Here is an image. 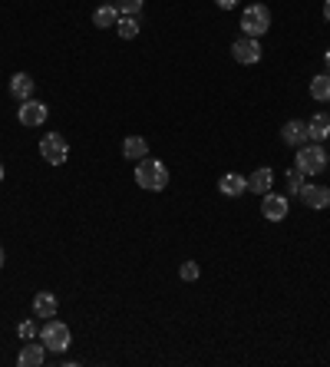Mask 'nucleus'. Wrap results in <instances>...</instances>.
<instances>
[{
	"label": "nucleus",
	"mask_w": 330,
	"mask_h": 367,
	"mask_svg": "<svg viewBox=\"0 0 330 367\" xmlns=\"http://www.w3.org/2000/svg\"><path fill=\"white\" fill-rule=\"evenodd\" d=\"M287 212H291V205H287L284 196H274V192H264V196H261V215H264L268 222H284Z\"/></svg>",
	"instance_id": "nucleus-9"
},
{
	"label": "nucleus",
	"mask_w": 330,
	"mask_h": 367,
	"mask_svg": "<svg viewBox=\"0 0 330 367\" xmlns=\"http://www.w3.org/2000/svg\"><path fill=\"white\" fill-rule=\"evenodd\" d=\"M271 185H274V169H268V166L255 169V172L248 176V189H251V192H258V196L271 192Z\"/></svg>",
	"instance_id": "nucleus-12"
},
{
	"label": "nucleus",
	"mask_w": 330,
	"mask_h": 367,
	"mask_svg": "<svg viewBox=\"0 0 330 367\" xmlns=\"http://www.w3.org/2000/svg\"><path fill=\"white\" fill-rule=\"evenodd\" d=\"M324 63H327V70H330V50H327V53H324Z\"/></svg>",
	"instance_id": "nucleus-27"
},
{
	"label": "nucleus",
	"mask_w": 330,
	"mask_h": 367,
	"mask_svg": "<svg viewBox=\"0 0 330 367\" xmlns=\"http://www.w3.org/2000/svg\"><path fill=\"white\" fill-rule=\"evenodd\" d=\"M281 139H284L287 146H294V149H300V146H307V122L300 120H287L284 126H281Z\"/></svg>",
	"instance_id": "nucleus-10"
},
{
	"label": "nucleus",
	"mask_w": 330,
	"mask_h": 367,
	"mask_svg": "<svg viewBox=\"0 0 330 367\" xmlns=\"http://www.w3.org/2000/svg\"><path fill=\"white\" fill-rule=\"evenodd\" d=\"M327 162H330V156H327Z\"/></svg>",
	"instance_id": "nucleus-30"
},
{
	"label": "nucleus",
	"mask_w": 330,
	"mask_h": 367,
	"mask_svg": "<svg viewBox=\"0 0 330 367\" xmlns=\"http://www.w3.org/2000/svg\"><path fill=\"white\" fill-rule=\"evenodd\" d=\"M43 361H46L43 341H40V344H23V351H20V357H17V364L20 367H40Z\"/></svg>",
	"instance_id": "nucleus-16"
},
{
	"label": "nucleus",
	"mask_w": 330,
	"mask_h": 367,
	"mask_svg": "<svg viewBox=\"0 0 330 367\" xmlns=\"http://www.w3.org/2000/svg\"><path fill=\"white\" fill-rule=\"evenodd\" d=\"M324 17L330 20V0H324Z\"/></svg>",
	"instance_id": "nucleus-26"
},
{
	"label": "nucleus",
	"mask_w": 330,
	"mask_h": 367,
	"mask_svg": "<svg viewBox=\"0 0 330 367\" xmlns=\"http://www.w3.org/2000/svg\"><path fill=\"white\" fill-rule=\"evenodd\" d=\"M0 268H3V248H0Z\"/></svg>",
	"instance_id": "nucleus-28"
},
{
	"label": "nucleus",
	"mask_w": 330,
	"mask_h": 367,
	"mask_svg": "<svg viewBox=\"0 0 330 367\" xmlns=\"http://www.w3.org/2000/svg\"><path fill=\"white\" fill-rule=\"evenodd\" d=\"M33 86H37V79H33L30 73H14V77H10V93H14L20 103H23V100H33Z\"/></svg>",
	"instance_id": "nucleus-14"
},
{
	"label": "nucleus",
	"mask_w": 330,
	"mask_h": 367,
	"mask_svg": "<svg viewBox=\"0 0 330 367\" xmlns=\"http://www.w3.org/2000/svg\"><path fill=\"white\" fill-rule=\"evenodd\" d=\"M122 156L139 162V159H146V156H149V142H146L142 136H129L126 142H122Z\"/></svg>",
	"instance_id": "nucleus-18"
},
{
	"label": "nucleus",
	"mask_w": 330,
	"mask_h": 367,
	"mask_svg": "<svg viewBox=\"0 0 330 367\" xmlns=\"http://www.w3.org/2000/svg\"><path fill=\"white\" fill-rule=\"evenodd\" d=\"M198 272H202V268H198V261H185V265L179 268L182 281H195V278H198Z\"/></svg>",
	"instance_id": "nucleus-23"
},
{
	"label": "nucleus",
	"mask_w": 330,
	"mask_h": 367,
	"mask_svg": "<svg viewBox=\"0 0 330 367\" xmlns=\"http://www.w3.org/2000/svg\"><path fill=\"white\" fill-rule=\"evenodd\" d=\"M116 7H119L122 17H135L142 10V0H116Z\"/></svg>",
	"instance_id": "nucleus-22"
},
{
	"label": "nucleus",
	"mask_w": 330,
	"mask_h": 367,
	"mask_svg": "<svg viewBox=\"0 0 330 367\" xmlns=\"http://www.w3.org/2000/svg\"><path fill=\"white\" fill-rule=\"evenodd\" d=\"M327 166V153H324V142H307L298 149V169L304 176H320Z\"/></svg>",
	"instance_id": "nucleus-4"
},
{
	"label": "nucleus",
	"mask_w": 330,
	"mask_h": 367,
	"mask_svg": "<svg viewBox=\"0 0 330 367\" xmlns=\"http://www.w3.org/2000/svg\"><path fill=\"white\" fill-rule=\"evenodd\" d=\"M40 341H43L46 351L63 354L70 344H73V335H70V328H66L63 321H57V318H46L43 331H40Z\"/></svg>",
	"instance_id": "nucleus-3"
},
{
	"label": "nucleus",
	"mask_w": 330,
	"mask_h": 367,
	"mask_svg": "<svg viewBox=\"0 0 330 367\" xmlns=\"http://www.w3.org/2000/svg\"><path fill=\"white\" fill-rule=\"evenodd\" d=\"M135 182H139V189L162 192L165 185H168V169H165V162L146 156V159H139V162H135Z\"/></svg>",
	"instance_id": "nucleus-1"
},
{
	"label": "nucleus",
	"mask_w": 330,
	"mask_h": 367,
	"mask_svg": "<svg viewBox=\"0 0 330 367\" xmlns=\"http://www.w3.org/2000/svg\"><path fill=\"white\" fill-rule=\"evenodd\" d=\"M17 335L23 337V341H30V337H37V324H33V321H23L20 328H17Z\"/></svg>",
	"instance_id": "nucleus-24"
},
{
	"label": "nucleus",
	"mask_w": 330,
	"mask_h": 367,
	"mask_svg": "<svg viewBox=\"0 0 330 367\" xmlns=\"http://www.w3.org/2000/svg\"><path fill=\"white\" fill-rule=\"evenodd\" d=\"M244 189H248V179H244V176H238V172H228V176H222V179H218V192H222V196H228V199L241 196Z\"/></svg>",
	"instance_id": "nucleus-13"
},
{
	"label": "nucleus",
	"mask_w": 330,
	"mask_h": 367,
	"mask_svg": "<svg viewBox=\"0 0 330 367\" xmlns=\"http://www.w3.org/2000/svg\"><path fill=\"white\" fill-rule=\"evenodd\" d=\"M215 3H218L222 10H235V7H238V0H215Z\"/></svg>",
	"instance_id": "nucleus-25"
},
{
	"label": "nucleus",
	"mask_w": 330,
	"mask_h": 367,
	"mask_svg": "<svg viewBox=\"0 0 330 367\" xmlns=\"http://www.w3.org/2000/svg\"><path fill=\"white\" fill-rule=\"evenodd\" d=\"M304 179H307V176H304L300 169H291V172H287V189H291V196H298L300 189H304Z\"/></svg>",
	"instance_id": "nucleus-21"
},
{
	"label": "nucleus",
	"mask_w": 330,
	"mask_h": 367,
	"mask_svg": "<svg viewBox=\"0 0 330 367\" xmlns=\"http://www.w3.org/2000/svg\"><path fill=\"white\" fill-rule=\"evenodd\" d=\"M116 30H119L122 40H133V37H139V20H135V17H119Z\"/></svg>",
	"instance_id": "nucleus-20"
},
{
	"label": "nucleus",
	"mask_w": 330,
	"mask_h": 367,
	"mask_svg": "<svg viewBox=\"0 0 330 367\" xmlns=\"http://www.w3.org/2000/svg\"><path fill=\"white\" fill-rule=\"evenodd\" d=\"M40 156H43L50 166H63L66 156H70V142H66L60 133H46V136L40 139Z\"/></svg>",
	"instance_id": "nucleus-5"
},
{
	"label": "nucleus",
	"mask_w": 330,
	"mask_h": 367,
	"mask_svg": "<svg viewBox=\"0 0 330 367\" xmlns=\"http://www.w3.org/2000/svg\"><path fill=\"white\" fill-rule=\"evenodd\" d=\"M261 44H258L255 37H238L235 44H231V57H235V63H241V66H251V63L261 60Z\"/></svg>",
	"instance_id": "nucleus-6"
},
{
	"label": "nucleus",
	"mask_w": 330,
	"mask_h": 367,
	"mask_svg": "<svg viewBox=\"0 0 330 367\" xmlns=\"http://www.w3.org/2000/svg\"><path fill=\"white\" fill-rule=\"evenodd\" d=\"M46 116H50V109H46V103H40V100H23V103H20V113H17V120L23 122L27 129L43 126Z\"/></svg>",
	"instance_id": "nucleus-7"
},
{
	"label": "nucleus",
	"mask_w": 330,
	"mask_h": 367,
	"mask_svg": "<svg viewBox=\"0 0 330 367\" xmlns=\"http://www.w3.org/2000/svg\"><path fill=\"white\" fill-rule=\"evenodd\" d=\"M0 179H3V162H0Z\"/></svg>",
	"instance_id": "nucleus-29"
},
{
	"label": "nucleus",
	"mask_w": 330,
	"mask_h": 367,
	"mask_svg": "<svg viewBox=\"0 0 330 367\" xmlns=\"http://www.w3.org/2000/svg\"><path fill=\"white\" fill-rule=\"evenodd\" d=\"M119 7L116 3H103V7H96V14H93V23L99 27V30H109V27H116L119 23Z\"/></svg>",
	"instance_id": "nucleus-15"
},
{
	"label": "nucleus",
	"mask_w": 330,
	"mask_h": 367,
	"mask_svg": "<svg viewBox=\"0 0 330 367\" xmlns=\"http://www.w3.org/2000/svg\"><path fill=\"white\" fill-rule=\"evenodd\" d=\"M300 202L307 205V209H314V212H324L330 205V185H307L304 182V189L298 192Z\"/></svg>",
	"instance_id": "nucleus-8"
},
{
	"label": "nucleus",
	"mask_w": 330,
	"mask_h": 367,
	"mask_svg": "<svg viewBox=\"0 0 330 367\" xmlns=\"http://www.w3.org/2000/svg\"><path fill=\"white\" fill-rule=\"evenodd\" d=\"M311 96H314L317 103H327L330 100V73H317L311 79Z\"/></svg>",
	"instance_id": "nucleus-19"
},
{
	"label": "nucleus",
	"mask_w": 330,
	"mask_h": 367,
	"mask_svg": "<svg viewBox=\"0 0 330 367\" xmlns=\"http://www.w3.org/2000/svg\"><path fill=\"white\" fill-rule=\"evenodd\" d=\"M241 30L244 37H264L271 30V10L264 3H251V7H244V14H241Z\"/></svg>",
	"instance_id": "nucleus-2"
},
{
	"label": "nucleus",
	"mask_w": 330,
	"mask_h": 367,
	"mask_svg": "<svg viewBox=\"0 0 330 367\" xmlns=\"http://www.w3.org/2000/svg\"><path fill=\"white\" fill-rule=\"evenodd\" d=\"M307 136H311V142H324V139L330 136V116L327 113H317L314 120L307 122Z\"/></svg>",
	"instance_id": "nucleus-17"
},
{
	"label": "nucleus",
	"mask_w": 330,
	"mask_h": 367,
	"mask_svg": "<svg viewBox=\"0 0 330 367\" xmlns=\"http://www.w3.org/2000/svg\"><path fill=\"white\" fill-rule=\"evenodd\" d=\"M57 311H60V301H57L53 291H40V294L33 298V314H37V318H57Z\"/></svg>",
	"instance_id": "nucleus-11"
}]
</instances>
